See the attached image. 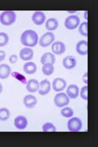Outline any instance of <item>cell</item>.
<instances>
[{
    "label": "cell",
    "instance_id": "30bf717a",
    "mask_svg": "<svg viewBox=\"0 0 98 147\" xmlns=\"http://www.w3.org/2000/svg\"><path fill=\"white\" fill-rule=\"evenodd\" d=\"M64 67L67 70H71L75 68L77 65V60L74 57L68 56L65 57L62 61Z\"/></svg>",
    "mask_w": 98,
    "mask_h": 147
},
{
    "label": "cell",
    "instance_id": "2e32d148",
    "mask_svg": "<svg viewBox=\"0 0 98 147\" xmlns=\"http://www.w3.org/2000/svg\"><path fill=\"white\" fill-rule=\"evenodd\" d=\"M76 51L79 54L82 56L86 55L88 53V43L85 40H81L79 41L76 45Z\"/></svg>",
    "mask_w": 98,
    "mask_h": 147
},
{
    "label": "cell",
    "instance_id": "8992f818",
    "mask_svg": "<svg viewBox=\"0 0 98 147\" xmlns=\"http://www.w3.org/2000/svg\"><path fill=\"white\" fill-rule=\"evenodd\" d=\"M55 40L54 34L48 32L42 35L39 40V44L42 47L46 48L50 46Z\"/></svg>",
    "mask_w": 98,
    "mask_h": 147
},
{
    "label": "cell",
    "instance_id": "52a82bcc",
    "mask_svg": "<svg viewBox=\"0 0 98 147\" xmlns=\"http://www.w3.org/2000/svg\"><path fill=\"white\" fill-rule=\"evenodd\" d=\"M67 86L66 82L61 78H57L52 82V88L57 92L63 91Z\"/></svg>",
    "mask_w": 98,
    "mask_h": 147
},
{
    "label": "cell",
    "instance_id": "3957f363",
    "mask_svg": "<svg viewBox=\"0 0 98 147\" xmlns=\"http://www.w3.org/2000/svg\"><path fill=\"white\" fill-rule=\"evenodd\" d=\"M82 121L78 117L71 118L67 123L68 130L70 132H79L82 129Z\"/></svg>",
    "mask_w": 98,
    "mask_h": 147
},
{
    "label": "cell",
    "instance_id": "f1b7e54d",
    "mask_svg": "<svg viewBox=\"0 0 98 147\" xmlns=\"http://www.w3.org/2000/svg\"><path fill=\"white\" fill-rule=\"evenodd\" d=\"M80 97L82 99L87 101L88 100V87L85 86L82 88L80 91Z\"/></svg>",
    "mask_w": 98,
    "mask_h": 147
},
{
    "label": "cell",
    "instance_id": "1f68e13d",
    "mask_svg": "<svg viewBox=\"0 0 98 147\" xmlns=\"http://www.w3.org/2000/svg\"><path fill=\"white\" fill-rule=\"evenodd\" d=\"M82 80L83 81L85 84H88V74H87V72L85 73L83 75V78H82Z\"/></svg>",
    "mask_w": 98,
    "mask_h": 147
},
{
    "label": "cell",
    "instance_id": "44dd1931",
    "mask_svg": "<svg viewBox=\"0 0 98 147\" xmlns=\"http://www.w3.org/2000/svg\"><path fill=\"white\" fill-rule=\"evenodd\" d=\"M58 25L59 23L57 20L53 18L48 19L45 23V28L48 31H53L55 30L58 27Z\"/></svg>",
    "mask_w": 98,
    "mask_h": 147
},
{
    "label": "cell",
    "instance_id": "7c38bea8",
    "mask_svg": "<svg viewBox=\"0 0 98 147\" xmlns=\"http://www.w3.org/2000/svg\"><path fill=\"white\" fill-rule=\"evenodd\" d=\"M52 52L57 55L63 54L65 52V45L60 41L54 42L51 46Z\"/></svg>",
    "mask_w": 98,
    "mask_h": 147
},
{
    "label": "cell",
    "instance_id": "e0dca14e",
    "mask_svg": "<svg viewBox=\"0 0 98 147\" xmlns=\"http://www.w3.org/2000/svg\"><path fill=\"white\" fill-rule=\"evenodd\" d=\"M26 89L30 93L36 92L39 89V83L37 80H29L26 84Z\"/></svg>",
    "mask_w": 98,
    "mask_h": 147
},
{
    "label": "cell",
    "instance_id": "4dcf8cb0",
    "mask_svg": "<svg viewBox=\"0 0 98 147\" xmlns=\"http://www.w3.org/2000/svg\"><path fill=\"white\" fill-rule=\"evenodd\" d=\"M6 54L3 51L0 50V62L3 61L6 58Z\"/></svg>",
    "mask_w": 98,
    "mask_h": 147
},
{
    "label": "cell",
    "instance_id": "cb8c5ba5",
    "mask_svg": "<svg viewBox=\"0 0 98 147\" xmlns=\"http://www.w3.org/2000/svg\"><path fill=\"white\" fill-rule=\"evenodd\" d=\"M60 113L64 118H71L74 115V111L70 107H65L62 109Z\"/></svg>",
    "mask_w": 98,
    "mask_h": 147
},
{
    "label": "cell",
    "instance_id": "4316f807",
    "mask_svg": "<svg viewBox=\"0 0 98 147\" xmlns=\"http://www.w3.org/2000/svg\"><path fill=\"white\" fill-rule=\"evenodd\" d=\"M11 75L14 78L17 80L21 82V83L23 84H27V80L25 76H24L21 74L19 73L18 72H14L11 74Z\"/></svg>",
    "mask_w": 98,
    "mask_h": 147
},
{
    "label": "cell",
    "instance_id": "d4e9b609",
    "mask_svg": "<svg viewBox=\"0 0 98 147\" xmlns=\"http://www.w3.org/2000/svg\"><path fill=\"white\" fill-rule=\"evenodd\" d=\"M42 131L44 132H56V128L52 123L47 122L45 123L42 126Z\"/></svg>",
    "mask_w": 98,
    "mask_h": 147
},
{
    "label": "cell",
    "instance_id": "484cf974",
    "mask_svg": "<svg viewBox=\"0 0 98 147\" xmlns=\"http://www.w3.org/2000/svg\"><path fill=\"white\" fill-rule=\"evenodd\" d=\"M9 41V37L8 34L4 32L0 33V47L5 46Z\"/></svg>",
    "mask_w": 98,
    "mask_h": 147
},
{
    "label": "cell",
    "instance_id": "9c48e42d",
    "mask_svg": "<svg viewBox=\"0 0 98 147\" xmlns=\"http://www.w3.org/2000/svg\"><path fill=\"white\" fill-rule=\"evenodd\" d=\"M33 51L30 48L25 47L22 49L19 52V57L25 61H28L33 59Z\"/></svg>",
    "mask_w": 98,
    "mask_h": 147
},
{
    "label": "cell",
    "instance_id": "5b68a950",
    "mask_svg": "<svg viewBox=\"0 0 98 147\" xmlns=\"http://www.w3.org/2000/svg\"><path fill=\"white\" fill-rule=\"evenodd\" d=\"M80 23V19L77 16L71 15L66 19L64 25L68 30H74L77 28Z\"/></svg>",
    "mask_w": 98,
    "mask_h": 147
},
{
    "label": "cell",
    "instance_id": "7a4b0ae2",
    "mask_svg": "<svg viewBox=\"0 0 98 147\" xmlns=\"http://www.w3.org/2000/svg\"><path fill=\"white\" fill-rule=\"evenodd\" d=\"M17 16L15 12L6 11L0 15V22L5 26H10L15 22Z\"/></svg>",
    "mask_w": 98,
    "mask_h": 147
},
{
    "label": "cell",
    "instance_id": "9a60e30c",
    "mask_svg": "<svg viewBox=\"0 0 98 147\" xmlns=\"http://www.w3.org/2000/svg\"><path fill=\"white\" fill-rule=\"evenodd\" d=\"M66 93L67 95L70 99H76L79 96V87L76 85H70L67 88Z\"/></svg>",
    "mask_w": 98,
    "mask_h": 147
},
{
    "label": "cell",
    "instance_id": "8fae6325",
    "mask_svg": "<svg viewBox=\"0 0 98 147\" xmlns=\"http://www.w3.org/2000/svg\"><path fill=\"white\" fill-rule=\"evenodd\" d=\"M51 90V84L48 80H42L39 83V93L41 96H45L49 93Z\"/></svg>",
    "mask_w": 98,
    "mask_h": 147
},
{
    "label": "cell",
    "instance_id": "277c9868",
    "mask_svg": "<svg viewBox=\"0 0 98 147\" xmlns=\"http://www.w3.org/2000/svg\"><path fill=\"white\" fill-rule=\"evenodd\" d=\"M54 102L56 107L62 108L69 104V98L65 93H58L54 97Z\"/></svg>",
    "mask_w": 98,
    "mask_h": 147
},
{
    "label": "cell",
    "instance_id": "5bb4252c",
    "mask_svg": "<svg viewBox=\"0 0 98 147\" xmlns=\"http://www.w3.org/2000/svg\"><path fill=\"white\" fill-rule=\"evenodd\" d=\"M23 103L26 108L33 109L37 105V98L33 95H27L23 98Z\"/></svg>",
    "mask_w": 98,
    "mask_h": 147
},
{
    "label": "cell",
    "instance_id": "7402d4cb",
    "mask_svg": "<svg viewBox=\"0 0 98 147\" xmlns=\"http://www.w3.org/2000/svg\"><path fill=\"white\" fill-rule=\"evenodd\" d=\"M42 73L44 75L49 76L51 75L54 73V67L53 64L49 63H45L43 64L42 68Z\"/></svg>",
    "mask_w": 98,
    "mask_h": 147
},
{
    "label": "cell",
    "instance_id": "83f0119b",
    "mask_svg": "<svg viewBox=\"0 0 98 147\" xmlns=\"http://www.w3.org/2000/svg\"><path fill=\"white\" fill-rule=\"evenodd\" d=\"M88 23L87 22H84L82 23L81 24V25L79 26V32L81 35H82L85 37H87L88 36Z\"/></svg>",
    "mask_w": 98,
    "mask_h": 147
},
{
    "label": "cell",
    "instance_id": "d6a6232c",
    "mask_svg": "<svg viewBox=\"0 0 98 147\" xmlns=\"http://www.w3.org/2000/svg\"><path fill=\"white\" fill-rule=\"evenodd\" d=\"M2 91H3V86L2 84L0 83V94L2 93Z\"/></svg>",
    "mask_w": 98,
    "mask_h": 147
},
{
    "label": "cell",
    "instance_id": "6da1fadb",
    "mask_svg": "<svg viewBox=\"0 0 98 147\" xmlns=\"http://www.w3.org/2000/svg\"><path fill=\"white\" fill-rule=\"evenodd\" d=\"M39 36L37 32L33 30L24 31L21 36V44L26 47H34L37 46Z\"/></svg>",
    "mask_w": 98,
    "mask_h": 147
},
{
    "label": "cell",
    "instance_id": "603a6c76",
    "mask_svg": "<svg viewBox=\"0 0 98 147\" xmlns=\"http://www.w3.org/2000/svg\"><path fill=\"white\" fill-rule=\"evenodd\" d=\"M10 112L6 108L0 109V121H6L10 118Z\"/></svg>",
    "mask_w": 98,
    "mask_h": 147
},
{
    "label": "cell",
    "instance_id": "ffe728a7",
    "mask_svg": "<svg viewBox=\"0 0 98 147\" xmlns=\"http://www.w3.org/2000/svg\"><path fill=\"white\" fill-rule=\"evenodd\" d=\"M56 58L53 54L51 53L47 52L42 55L41 57V62L42 65L49 63L52 64H54L55 63Z\"/></svg>",
    "mask_w": 98,
    "mask_h": 147
},
{
    "label": "cell",
    "instance_id": "d6986e66",
    "mask_svg": "<svg viewBox=\"0 0 98 147\" xmlns=\"http://www.w3.org/2000/svg\"><path fill=\"white\" fill-rule=\"evenodd\" d=\"M37 65L33 62H27L23 65V71L28 75L34 74L37 72Z\"/></svg>",
    "mask_w": 98,
    "mask_h": 147
},
{
    "label": "cell",
    "instance_id": "ba28073f",
    "mask_svg": "<svg viewBox=\"0 0 98 147\" xmlns=\"http://www.w3.org/2000/svg\"><path fill=\"white\" fill-rule=\"evenodd\" d=\"M14 125L18 130H23L27 128L28 125V121L25 117L18 116L15 119Z\"/></svg>",
    "mask_w": 98,
    "mask_h": 147
},
{
    "label": "cell",
    "instance_id": "ac0fdd59",
    "mask_svg": "<svg viewBox=\"0 0 98 147\" xmlns=\"http://www.w3.org/2000/svg\"><path fill=\"white\" fill-rule=\"evenodd\" d=\"M12 70L10 66L6 64L0 65V79H6L11 74Z\"/></svg>",
    "mask_w": 98,
    "mask_h": 147
},
{
    "label": "cell",
    "instance_id": "4fadbf2b",
    "mask_svg": "<svg viewBox=\"0 0 98 147\" xmlns=\"http://www.w3.org/2000/svg\"><path fill=\"white\" fill-rule=\"evenodd\" d=\"M46 20V16L43 12L36 11L33 14L32 20L33 22L37 26L42 25Z\"/></svg>",
    "mask_w": 98,
    "mask_h": 147
},
{
    "label": "cell",
    "instance_id": "f546056e",
    "mask_svg": "<svg viewBox=\"0 0 98 147\" xmlns=\"http://www.w3.org/2000/svg\"><path fill=\"white\" fill-rule=\"evenodd\" d=\"M9 61L11 64H15L17 61V57L15 55H12L9 58Z\"/></svg>",
    "mask_w": 98,
    "mask_h": 147
}]
</instances>
